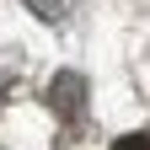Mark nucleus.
<instances>
[{
	"label": "nucleus",
	"instance_id": "nucleus-1",
	"mask_svg": "<svg viewBox=\"0 0 150 150\" xmlns=\"http://www.w3.org/2000/svg\"><path fill=\"white\" fill-rule=\"evenodd\" d=\"M54 102L75 107V102H81V81H75V75H59V81H54Z\"/></svg>",
	"mask_w": 150,
	"mask_h": 150
},
{
	"label": "nucleus",
	"instance_id": "nucleus-2",
	"mask_svg": "<svg viewBox=\"0 0 150 150\" xmlns=\"http://www.w3.org/2000/svg\"><path fill=\"white\" fill-rule=\"evenodd\" d=\"M112 150H150V134H123Z\"/></svg>",
	"mask_w": 150,
	"mask_h": 150
},
{
	"label": "nucleus",
	"instance_id": "nucleus-3",
	"mask_svg": "<svg viewBox=\"0 0 150 150\" xmlns=\"http://www.w3.org/2000/svg\"><path fill=\"white\" fill-rule=\"evenodd\" d=\"M32 6H38V11H54V0H32Z\"/></svg>",
	"mask_w": 150,
	"mask_h": 150
}]
</instances>
